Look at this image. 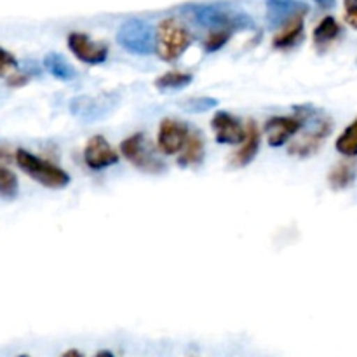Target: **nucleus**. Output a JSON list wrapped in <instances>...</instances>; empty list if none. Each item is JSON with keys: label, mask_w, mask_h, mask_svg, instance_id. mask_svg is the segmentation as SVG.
<instances>
[{"label": "nucleus", "mask_w": 357, "mask_h": 357, "mask_svg": "<svg viewBox=\"0 0 357 357\" xmlns=\"http://www.w3.org/2000/svg\"><path fill=\"white\" fill-rule=\"evenodd\" d=\"M14 68H17V59L14 58L13 52L0 47V77H6Z\"/></svg>", "instance_id": "25"}, {"label": "nucleus", "mask_w": 357, "mask_h": 357, "mask_svg": "<svg viewBox=\"0 0 357 357\" xmlns=\"http://www.w3.org/2000/svg\"><path fill=\"white\" fill-rule=\"evenodd\" d=\"M260 142H261L260 129H258L257 122L250 121L246 126V138H244V142L241 143L239 150H236L234 155L230 157V164H232L234 167L248 166V164L257 157L258 150H260Z\"/></svg>", "instance_id": "14"}, {"label": "nucleus", "mask_w": 357, "mask_h": 357, "mask_svg": "<svg viewBox=\"0 0 357 357\" xmlns=\"http://www.w3.org/2000/svg\"><path fill=\"white\" fill-rule=\"evenodd\" d=\"M66 44L72 54L86 65H101L108 58V45L105 42H94L82 31H72L66 38Z\"/></svg>", "instance_id": "9"}, {"label": "nucleus", "mask_w": 357, "mask_h": 357, "mask_svg": "<svg viewBox=\"0 0 357 357\" xmlns=\"http://www.w3.org/2000/svg\"><path fill=\"white\" fill-rule=\"evenodd\" d=\"M211 126L215 129L216 142L222 143V145H236V143H243L246 138V128L241 124L236 115L225 110L216 112Z\"/></svg>", "instance_id": "13"}, {"label": "nucleus", "mask_w": 357, "mask_h": 357, "mask_svg": "<svg viewBox=\"0 0 357 357\" xmlns=\"http://www.w3.org/2000/svg\"><path fill=\"white\" fill-rule=\"evenodd\" d=\"M232 38V31L225 30H213L204 40V51L206 52H216Z\"/></svg>", "instance_id": "23"}, {"label": "nucleus", "mask_w": 357, "mask_h": 357, "mask_svg": "<svg viewBox=\"0 0 357 357\" xmlns=\"http://www.w3.org/2000/svg\"><path fill=\"white\" fill-rule=\"evenodd\" d=\"M337 150L345 157H356L357 155V119L352 122L345 131L338 136L337 139Z\"/></svg>", "instance_id": "21"}, {"label": "nucleus", "mask_w": 357, "mask_h": 357, "mask_svg": "<svg viewBox=\"0 0 357 357\" xmlns=\"http://www.w3.org/2000/svg\"><path fill=\"white\" fill-rule=\"evenodd\" d=\"M17 357H30V356H26V354H21V356H17Z\"/></svg>", "instance_id": "32"}, {"label": "nucleus", "mask_w": 357, "mask_h": 357, "mask_svg": "<svg viewBox=\"0 0 357 357\" xmlns=\"http://www.w3.org/2000/svg\"><path fill=\"white\" fill-rule=\"evenodd\" d=\"M121 152L128 162H131L136 169L143 171V173L160 174L166 171V164L150 149L143 132H136V135L126 138L121 143Z\"/></svg>", "instance_id": "6"}, {"label": "nucleus", "mask_w": 357, "mask_h": 357, "mask_svg": "<svg viewBox=\"0 0 357 357\" xmlns=\"http://www.w3.org/2000/svg\"><path fill=\"white\" fill-rule=\"evenodd\" d=\"M192 80H194L192 73L180 72V70H171V72H166L160 77H157L155 87L160 91H176L187 87Z\"/></svg>", "instance_id": "20"}, {"label": "nucleus", "mask_w": 357, "mask_h": 357, "mask_svg": "<svg viewBox=\"0 0 357 357\" xmlns=\"http://www.w3.org/2000/svg\"><path fill=\"white\" fill-rule=\"evenodd\" d=\"M340 24L333 16H326L321 20V23L314 28V44L316 47L324 49L340 37Z\"/></svg>", "instance_id": "18"}, {"label": "nucleus", "mask_w": 357, "mask_h": 357, "mask_svg": "<svg viewBox=\"0 0 357 357\" xmlns=\"http://www.w3.org/2000/svg\"><path fill=\"white\" fill-rule=\"evenodd\" d=\"M117 44L131 54H152L155 51V28L138 17L124 21L117 30Z\"/></svg>", "instance_id": "5"}, {"label": "nucleus", "mask_w": 357, "mask_h": 357, "mask_svg": "<svg viewBox=\"0 0 357 357\" xmlns=\"http://www.w3.org/2000/svg\"><path fill=\"white\" fill-rule=\"evenodd\" d=\"M296 112L305 121L303 128H307V131L289 145V155L303 159V157H310L319 152L321 146L324 145L328 136L333 131V121L328 115L321 114L319 110H314L310 107L296 108Z\"/></svg>", "instance_id": "2"}, {"label": "nucleus", "mask_w": 357, "mask_h": 357, "mask_svg": "<svg viewBox=\"0 0 357 357\" xmlns=\"http://www.w3.org/2000/svg\"><path fill=\"white\" fill-rule=\"evenodd\" d=\"M357 174V162L354 159L340 160L331 171L328 173V183L333 190H345L351 187L356 180Z\"/></svg>", "instance_id": "16"}, {"label": "nucleus", "mask_w": 357, "mask_h": 357, "mask_svg": "<svg viewBox=\"0 0 357 357\" xmlns=\"http://www.w3.org/2000/svg\"><path fill=\"white\" fill-rule=\"evenodd\" d=\"M265 10H267V23L271 24V28L281 30L293 21L305 20L310 7L302 0H267Z\"/></svg>", "instance_id": "8"}, {"label": "nucleus", "mask_w": 357, "mask_h": 357, "mask_svg": "<svg viewBox=\"0 0 357 357\" xmlns=\"http://www.w3.org/2000/svg\"><path fill=\"white\" fill-rule=\"evenodd\" d=\"M303 35H305L303 20H296L279 30V33L275 35L274 40H272V45H274L275 49H281V51L293 49L295 45H298L300 42H302Z\"/></svg>", "instance_id": "17"}, {"label": "nucleus", "mask_w": 357, "mask_h": 357, "mask_svg": "<svg viewBox=\"0 0 357 357\" xmlns=\"http://www.w3.org/2000/svg\"><path fill=\"white\" fill-rule=\"evenodd\" d=\"M192 33L176 17H166L155 28V52L162 61H176L190 47Z\"/></svg>", "instance_id": "3"}, {"label": "nucleus", "mask_w": 357, "mask_h": 357, "mask_svg": "<svg viewBox=\"0 0 357 357\" xmlns=\"http://www.w3.org/2000/svg\"><path fill=\"white\" fill-rule=\"evenodd\" d=\"M192 129L176 119H164L157 132V145L166 155H176L183 150Z\"/></svg>", "instance_id": "10"}, {"label": "nucleus", "mask_w": 357, "mask_h": 357, "mask_svg": "<svg viewBox=\"0 0 357 357\" xmlns=\"http://www.w3.org/2000/svg\"><path fill=\"white\" fill-rule=\"evenodd\" d=\"M204 157H206L204 138H202L201 131H197V129H192L190 136H188L183 150H181L180 155H178V166H181V167L199 166V164H202Z\"/></svg>", "instance_id": "15"}, {"label": "nucleus", "mask_w": 357, "mask_h": 357, "mask_svg": "<svg viewBox=\"0 0 357 357\" xmlns=\"http://www.w3.org/2000/svg\"><path fill=\"white\" fill-rule=\"evenodd\" d=\"M303 121L302 115L296 112V115L288 117V115H279V117H271L265 122V136H267V142L271 146H282L289 142L295 135H298L303 129Z\"/></svg>", "instance_id": "11"}, {"label": "nucleus", "mask_w": 357, "mask_h": 357, "mask_svg": "<svg viewBox=\"0 0 357 357\" xmlns=\"http://www.w3.org/2000/svg\"><path fill=\"white\" fill-rule=\"evenodd\" d=\"M61 357H84V354L80 351H77V349H70V351H66Z\"/></svg>", "instance_id": "29"}, {"label": "nucleus", "mask_w": 357, "mask_h": 357, "mask_svg": "<svg viewBox=\"0 0 357 357\" xmlns=\"http://www.w3.org/2000/svg\"><path fill=\"white\" fill-rule=\"evenodd\" d=\"M10 159H13V152H10V149L7 145H3V143H0V160L9 162Z\"/></svg>", "instance_id": "28"}, {"label": "nucleus", "mask_w": 357, "mask_h": 357, "mask_svg": "<svg viewBox=\"0 0 357 357\" xmlns=\"http://www.w3.org/2000/svg\"><path fill=\"white\" fill-rule=\"evenodd\" d=\"M192 17L195 23L209 30H225V31H241L253 30L255 21L250 14L229 3H202V6L192 7Z\"/></svg>", "instance_id": "1"}, {"label": "nucleus", "mask_w": 357, "mask_h": 357, "mask_svg": "<svg viewBox=\"0 0 357 357\" xmlns=\"http://www.w3.org/2000/svg\"><path fill=\"white\" fill-rule=\"evenodd\" d=\"M20 190V183H17V176L7 167L0 166V195L7 199H14Z\"/></svg>", "instance_id": "22"}, {"label": "nucleus", "mask_w": 357, "mask_h": 357, "mask_svg": "<svg viewBox=\"0 0 357 357\" xmlns=\"http://www.w3.org/2000/svg\"><path fill=\"white\" fill-rule=\"evenodd\" d=\"M84 162L93 171L107 169V167L119 162V153L112 149L110 143L103 136L98 135L93 136L86 143V149H84Z\"/></svg>", "instance_id": "12"}, {"label": "nucleus", "mask_w": 357, "mask_h": 357, "mask_svg": "<svg viewBox=\"0 0 357 357\" xmlns=\"http://www.w3.org/2000/svg\"><path fill=\"white\" fill-rule=\"evenodd\" d=\"M216 105H218V100H215V98H209V96H199V98H192V100H188L187 103H185V108H187L188 112H206V110H211V108H215Z\"/></svg>", "instance_id": "24"}, {"label": "nucleus", "mask_w": 357, "mask_h": 357, "mask_svg": "<svg viewBox=\"0 0 357 357\" xmlns=\"http://www.w3.org/2000/svg\"><path fill=\"white\" fill-rule=\"evenodd\" d=\"M321 7H331L335 3V0H316Z\"/></svg>", "instance_id": "30"}, {"label": "nucleus", "mask_w": 357, "mask_h": 357, "mask_svg": "<svg viewBox=\"0 0 357 357\" xmlns=\"http://www.w3.org/2000/svg\"><path fill=\"white\" fill-rule=\"evenodd\" d=\"M94 357H115L110 351H100Z\"/></svg>", "instance_id": "31"}, {"label": "nucleus", "mask_w": 357, "mask_h": 357, "mask_svg": "<svg viewBox=\"0 0 357 357\" xmlns=\"http://www.w3.org/2000/svg\"><path fill=\"white\" fill-rule=\"evenodd\" d=\"M345 21L357 30V0H345Z\"/></svg>", "instance_id": "26"}, {"label": "nucleus", "mask_w": 357, "mask_h": 357, "mask_svg": "<svg viewBox=\"0 0 357 357\" xmlns=\"http://www.w3.org/2000/svg\"><path fill=\"white\" fill-rule=\"evenodd\" d=\"M119 93H101L98 96H77L70 101V112L84 122H94L107 117L119 105Z\"/></svg>", "instance_id": "7"}, {"label": "nucleus", "mask_w": 357, "mask_h": 357, "mask_svg": "<svg viewBox=\"0 0 357 357\" xmlns=\"http://www.w3.org/2000/svg\"><path fill=\"white\" fill-rule=\"evenodd\" d=\"M44 68L58 80H72L77 77L75 68L59 52H49L44 58Z\"/></svg>", "instance_id": "19"}, {"label": "nucleus", "mask_w": 357, "mask_h": 357, "mask_svg": "<svg viewBox=\"0 0 357 357\" xmlns=\"http://www.w3.org/2000/svg\"><path fill=\"white\" fill-rule=\"evenodd\" d=\"M16 162L20 169L24 174H28L31 180L44 185V187L52 188V190H59V188H65L70 185V174L65 169L42 159V157L33 155L28 150H16Z\"/></svg>", "instance_id": "4"}, {"label": "nucleus", "mask_w": 357, "mask_h": 357, "mask_svg": "<svg viewBox=\"0 0 357 357\" xmlns=\"http://www.w3.org/2000/svg\"><path fill=\"white\" fill-rule=\"evenodd\" d=\"M28 80H30V77H28V75H23V73H16V75H13V77H9V79H7V86L21 87V86H24V84H28Z\"/></svg>", "instance_id": "27"}]
</instances>
